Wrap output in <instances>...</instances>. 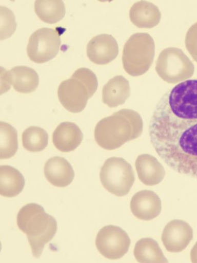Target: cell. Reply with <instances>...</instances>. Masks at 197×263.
<instances>
[{"instance_id": "cell-1", "label": "cell", "mask_w": 197, "mask_h": 263, "mask_svg": "<svg viewBox=\"0 0 197 263\" xmlns=\"http://www.w3.org/2000/svg\"><path fill=\"white\" fill-rule=\"evenodd\" d=\"M149 135L168 166L197 179V79L179 83L163 96L152 114Z\"/></svg>"}, {"instance_id": "cell-2", "label": "cell", "mask_w": 197, "mask_h": 263, "mask_svg": "<svg viewBox=\"0 0 197 263\" xmlns=\"http://www.w3.org/2000/svg\"><path fill=\"white\" fill-rule=\"evenodd\" d=\"M143 125L138 112L133 109H122L98 122L95 128V139L105 149H116L125 143L140 138L143 134Z\"/></svg>"}, {"instance_id": "cell-3", "label": "cell", "mask_w": 197, "mask_h": 263, "mask_svg": "<svg viewBox=\"0 0 197 263\" xmlns=\"http://www.w3.org/2000/svg\"><path fill=\"white\" fill-rule=\"evenodd\" d=\"M17 225L27 235L33 256L36 258L41 256L45 246L52 240L57 230L55 219L36 203H29L20 209Z\"/></svg>"}, {"instance_id": "cell-4", "label": "cell", "mask_w": 197, "mask_h": 263, "mask_svg": "<svg viewBox=\"0 0 197 263\" xmlns=\"http://www.w3.org/2000/svg\"><path fill=\"white\" fill-rule=\"evenodd\" d=\"M98 85L97 77L92 70L80 68L70 79L61 82L57 91L58 99L69 112L80 113L97 91Z\"/></svg>"}, {"instance_id": "cell-5", "label": "cell", "mask_w": 197, "mask_h": 263, "mask_svg": "<svg viewBox=\"0 0 197 263\" xmlns=\"http://www.w3.org/2000/svg\"><path fill=\"white\" fill-rule=\"evenodd\" d=\"M155 44L150 34L136 33L124 47L122 61L125 71L130 76L144 74L150 69L155 57Z\"/></svg>"}, {"instance_id": "cell-6", "label": "cell", "mask_w": 197, "mask_h": 263, "mask_svg": "<svg viewBox=\"0 0 197 263\" xmlns=\"http://www.w3.org/2000/svg\"><path fill=\"white\" fill-rule=\"evenodd\" d=\"M103 187L119 197L127 195L135 182V173L131 165L122 158L108 159L100 172Z\"/></svg>"}, {"instance_id": "cell-7", "label": "cell", "mask_w": 197, "mask_h": 263, "mask_svg": "<svg viewBox=\"0 0 197 263\" xmlns=\"http://www.w3.org/2000/svg\"><path fill=\"white\" fill-rule=\"evenodd\" d=\"M156 71L160 78L169 84H177L192 77L194 67L183 50L168 48L161 53L157 59Z\"/></svg>"}, {"instance_id": "cell-8", "label": "cell", "mask_w": 197, "mask_h": 263, "mask_svg": "<svg viewBox=\"0 0 197 263\" xmlns=\"http://www.w3.org/2000/svg\"><path fill=\"white\" fill-rule=\"evenodd\" d=\"M62 29L41 28L30 37L27 46L28 55L37 64L46 63L58 54L61 45Z\"/></svg>"}, {"instance_id": "cell-9", "label": "cell", "mask_w": 197, "mask_h": 263, "mask_svg": "<svg viewBox=\"0 0 197 263\" xmlns=\"http://www.w3.org/2000/svg\"><path fill=\"white\" fill-rule=\"evenodd\" d=\"M131 243L128 234L120 227L107 226L98 233L95 245L98 252L111 260L122 258L128 252Z\"/></svg>"}, {"instance_id": "cell-10", "label": "cell", "mask_w": 197, "mask_h": 263, "mask_svg": "<svg viewBox=\"0 0 197 263\" xmlns=\"http://www.w3.org/2000/svg\"><path fill=\"white\" fill-rule=\"evenodd\" d=\"M193 236V230L188 223L183 220H174L165 227L162 240L168 252L180 253L187 248Z\"/></svg>"}, {"instance_id": "cell-11", "label": "cell", "mask_w": 197, "mask_h": 263, "mask_svg": "<svg viewBox=\"0 0 197 263\" xmlns=\"http://www.w3.org/2000/svg\"><path fill=\"white\" fill-rule=\"evenodd\" d=\"M2 72V81L4 82V90L9 91L12 85L14 89L21 93L34 92L39 84V77L32 68L26 66H17L10 71Z\"/></svg>"}, {"instance_id": "cell-12", "label": "cell", "mask_w": 197, "mask_h": 263, "mask_svg": "<svg viewBox=\"0 0 197 263\" xmlns=\"http://www.w3.org/2000/svg\"><path fill=\"white\" fill-rule=\"evenodd\" d=\"M87 55L93 63L106 65L114 60L119 55L117 42L112 35L107 34L98 35L87 44Z\"/></svg>"}, {"instance_id": "cell-13", "label": "cell", "mask_w": 197, "mask_h": 263, "mask_svg": "<svg viewBox=\"0 0 197 263\" xmlns=\"http://www.w3.org/2000/svg\"><path fill=\"white\" fill-rule=\"evenodd\" d=\"M130 209L139 220L151 221L162 211V201L154 192L143 190L136 193L130 202Z\"/></svg>"}, {"instance_id": "cell-14", "label": "cell", "mask_w": 197, "mask_h": 263, "mask_svg": "<svg viewBox=\"0 0 197 263\" xmlns=\"http://www.w3.org/2000/svg\"><path fill=\"white\" fill-rule=\"evenodd\" d=\"M44 172L47 180L53 185L65 187L73 181L75 173L70 163L65 159L53 157L47 161Z\"/></svg>"}, {"instance_id": "cell-15", "label": "cell", "mask_w": 197, "mask_h": 263, "mask_svg": "<svg viewBox=\"0 0 197 263\" xmlns=\"http://www.w3.org/2000/svg\"><path fill=\"white\" fill-rule=\"evenodd\" d=\"M135 165L140 180L146 185H158L165 178V168L154 157L141 155L137 157Z\"/></svg>"}, {"instance_id": "cell-16", "label": "cell", "mask_w": 197, "mask_h": 263, "mask_svg": "<svg viewBox=\"0 0 197 263\" xmlns=\"http://www.w3.org/2000/svg\"><path fill=\"white\" fill-rule=\"evenodd\" d=\"M83 139V135L80 127L69 122L61 123L53 134L54 145L62 152L74 151L81 144Z\"/></svg>"}, {"instance_id": "cell-17", "label": "cell", "mask_w": 197, "mask_h": 263, "mask_svg": "<svg viewBox=\"0 0 197 263\" xmlns=\"http://www.w3.org/2000/svg\"><path fill=\"white\" fill-rule=\"evenodd\" d=\"M162 14L154 4L146 1L137 2L129 11V18L139 28L151 29L156 27L161 20Z\"/></svg>"}, {"instance_id": "cell-18", "label": "cell", "mask_w": 197, "mask_h": 263, "mask_svg": "<svg viewBox=\"0 0 197 263\" xmlns=\"http://www.w3.org/2000/svg\"><path fill=\"white\" fill-rule=\"evenodd\" d=\"M130 96L129 81L122 76H116L104 86L102 100L111 108L123 105Z\"/></svg>"}, {"instance_id": "cell-19", "label": "cell", "mask_w": 197, "mask_h": 263, "mask_svg": "<svg viewBox=\"0 0 197 263\" xmlns=\"http://www.w3.org/2000/svg\"><path fill=\"white\" fill-rule=\"evenodd\" d=\"M25 179L21 172L9 165L0 166V194L13 197L24 190Z\"/></svg>"}, {"instance_id": "cell-20", "label": "cell", "mask_w": 197, "mask_h": 263, "mask_svg": "<svg viewBox=\"0 0 197 263\" xmlns=\"http://www.w3.org/2000/svg\"><path fill=\"white\" fill-rule=\"evenodd\" d=\"M134 254L139 262H168L159 243L151 238H144L137 241Z\"/></svg>"}, {"instance_id": "cell-21", "label": "cell", "mask_w": 197, "mask_h": 263, "mask_svg": "<svg viewBox=\"0 0 197 263\" xmlns=\"http://www.w3.org/2000/svg\"><path fill=\"white\" fill-rule=\"evenodd\" d=\"M34 10L38 18L48 24H54L65 16V4L61 0H37Z\"/></svg>"}, {"instance_id": "cell-22", "label": "cell", "mask_w": 197, "mask_h": 263, "mask_svg": "<svg viewBox=\"0 0 197 263\" xmlns=\"http://www.w3.org/2000/svg\"><path fill=\"white\" fill-rule=\"evenodd\" d=\"M0 131V158L8 159L15 156L18 149L17 130L10 124L1 122Z\"/></svg>"}, {"instance_id": "cell-23", "label": "cell", "mask_w": 197, "mask_h": 263, "mask_svg": "<svg viewBox=\"0 0 197 263\" xmlns=\"http://www.w3.org/2000/svg\"><path fill=\"white\" fill-rule=\"evenodd\" d=\"M24 148L31 152H38L48 145L49 136L46 130L37 126L27 128L22 136Z\"/></svg>"}, {"instance_id": "cell-24", "label": "cell", "mask_w": 197, "mask_h": 263, "mask_svg": "<svg viewBox=\"0 0 197 263\" xmlns=\"http://www.w3.org/2000/svg\"><path fill=\"white\" fill-rule=\"evenodd\" d=\"M1 40L10 37L15 32L16 25L13 13L6 7H1Z\"/></svg>"}, {"instance_id": "cell-25", "label": "cell", "mask_w": 197, "mask_h": 263, "mask_svg": "<svg viewBox=\"0 0 197 263\" xmlns=\"http://www.w3.org/2000/svg\"><path fill=\"white\" fill-rule=\"evenodd\" d=\"M185 45L190 55L197 62V23L193 24L187 31Z\"/></svg>"}, {"instance_id": "cell-26", "label": "cell", "mask_w": 197, "mask_h": 263, "mask_svg": "<svg viewBox=\"0 0 197 263\" xmlns=\"http://www.w3.org/2000/svg\"><path fill=\"white\" fill-rule=\"evenodd\" d=\"M190 258L192 262H197V242L191 251Z\"/></svg>"}]
</instances>
